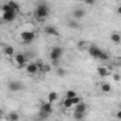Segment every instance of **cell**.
<instances>
[{
    "label": "cell",
    "mask_w": 121,
    "mask_h": 121,
    "mask_svg": "<svg viewBox=\"0 0 121 121\" xmlns=\"http://www.w3.org/2000/svg\"><path fill=\"white\" fill-rule=\"evenodd\" d=\"M117 118H118V120H121V110L117 112Z\"/></svg>",
    "instance_id": "30"
},
{
    "label": "cell",
    "mask_w": 121,
    "mask_h": 121,
    "mask_svg": "<svg viewBox=\"0 0 121 121\" xmlns=\"http://www.w3.org/2000/svg\"><path fill=\"white\" fill-rule=\"evenodd\" d=\"M101 90H103L104 93H110V91H111V86L107 84V83H104V84H101Z\"/></svg>",
    "instance_id": "20"
},
{
    "label": "cell",
    "mask_w": 121,
    "mask_h": 121,
    "mask_svg": "<svg viewBox=\"0 0 121 121\" xmlns=\"http://www.w3.org/2000/svg\"><path fill=\"white\" fill-rule=\"evenodd\" d=\"M40 111L50 114V112L53 111V105H51V103H50V101H47V103H43V104H41V107H40Z\"/></svg>",
    "instance_id": "10"
},
{
    "label": "cell",
    "mask_w": 121,
    "mask_h": 121,
    "mask_svg": "<svg viewBox=\"0 0 121 121\" xmlns=\"http://www.w3.org/2000/svg\"><path fill=\"white\" fill-rule=\"evenodd\" d=\"M20 37H22L23 43H26V44H30V43H33V41H34V39H36V34H34L33 31H23V33L20 34Z\"/></svg>",
    "instance_id": "3"
},
{
    "label": "cell",
    "mask_w": 121,
    "mask_h": 121,
    "mask_svg": "<svg viewBox=\"0 0 121 121\" xmlns=\"http://www.w3.org/2000/svg\"><path fill=\"white\" fill-rule=\"evenodd\" d=\"M50 14V7L47 3H39L37 7H36V12H34V16L37 20H44L47 19Z\"/></svg>",
    "instance_id": "1"
},
{
    "label": "cell",
    "mask_w": 121,
    "mask_h": 121,
    "mask_svg": "<svg viewBox=\"0 0 121 121\" xmlns=\"http://www.w3.org/2000/svg\"><path fill=\"white\" fill-rule=\"evenodd\" d=\"M86 110H87V105L81 101V103H78L77 105H76V111H80V112H86Z\"/></svg>",
    "instance_id": "17"
},
{
    "label": "cell",
    "mask_w": 121,
    "mask_h": 121,
    "mask_svg": "<svg viewBox=\"0 0 121 121\" xmlns=\"http://www.w3.org/2000/svg\"><path fill=\"white\" fill-rule=\"evenodd\" d=\"M111 41H112L114 44H120V43H121V34L117 33V31L111 33Z\"/></svg>",
    "instance_id": "12"
},
{
    "label": "cell",
    "mask_w": 121,
    "mask_h": 121,
    "mask_svg": "<svg viewBox=\"0 0 121 121\" xmlns=\"http://www.w3.org/2000/svg\"><path fill=\"white\" fill-rule=\"evenodd\" d=\"M84 16H86V12H84V9H80V7L74 9V12H73V17H74L76 20H80V19H83Z\"/></svg>",
    "instance_id": "9"
},
{
    "label": "cell",
    "mask_w": 121,
    "mask_h": 121,
    "mask_svg": "<svg viewBox=\"0 0 121 121\" xmlns=\"http://www.w3.org/2000/svg\"><path fill=\"white\" fill-rule=\"evenodd\" d=\"M101 48L100 47H97V46H94V44H91L90 47H88V54L91 56V57H94V58H100V54H101Z\"/></svg>",
    "instance_id": "6"
},
{
    "label": "cell",
    "mask_w": 121,
    "mask_h": 121,
    "mask_svg": "<svg viewBox=\"0 0 121 121\" xmlns=\"http://www.w3.org/2000/svg\"><path fill=\"white\" fill-rule=\"evenodd\" d=\"M117 13H118V14H121V6H118V7H117Z\"/></svg>",
    "instance_id": "32"
},
{
    "label": "cell",
    "mask_w": 121,
    "mask_h": 121,
    "mask_svg": "<svg viewBox=\"0 0 121 121\" xmlns=\"http://www.w3.org/2000/svg\"><path fill=\"white\" fill-rule=\"evenodd\" d=\"M57 76H58V77H64V76H66V70L61 69V67H58V69H57Z\"/></svg>",
    "instance_id": "24"
},
{
    "label": "cell",
    "mask_w": 121,
    "mask_h": 121,
    "mask_svg": "<svg viewBox=\"0 0 121 121\" xmlns=\"http://www.w3.org/2000/svg\"><path fill=\"white\" fill-rule=\"evenodd\" d=\"M63 105H64V108L70 110V108L74 105V103H73V98H69V97H66V98H64V103H63Z\"/></svg>",
    "instance_id": "13"
},
{
    "label": "cell",
    "mask_w": 121,
    "mask_h": 121,
    "mask_svg": "<svg viewBox=\"0 0 121 121\" xmlns=\"http://www.w3.org/2000/svg\"><path fill=\"white\" fill-rule=\"evenodd\" d=\"M16 63H17V66H19L20 69L24 67V66H27V56H26L24 53L16 54Z\"/></svg>",
    "instance_id": "5"
},
{
    "label": "cell",
    "mask_w": 121,
    "mask_h": 121,
    "mask_svg": "<svg viewBox=\"0 0 121 121\" xmlns=\"http://www.w3.org/2000/svg\"><path fill=\"white\" fill-rule=\"evenodd\" d=\"M81 101H83V100H81V97H80V95H76V97L73 98V103H74V105H77V104H78V103H81Z\"/></svg>",
    "instance_id": "27"
},
{
    "label": "cell",
    "mask_w": 121,
    "mask_h": 121,
    "mask_svg": "<svg viewBox=\"0 0 121 121\" xmlns=\"http://www.w3.org/2000/svg\"><path fill=\"white\" fill-rule=\"evenodd\" d=\"M114 80H117V81H118V80H120V76H118V74H114Z\"/></svg>",
    "instance_id": "31"
},
{
    "label": "cell",
    "mask_w": 121,
    "mask_h": 121,
    "mask_svg": "<svg viewBox=\"0 0 121 121\" xmlns=\"http://www.w3.org/2000/svg\"><path fill=\"white\" fill-rule=\"evenodd\" d=\"M97 73H98V76H101V77H107V76H108V70H107L105 67H98V69H97Z\"/></svg>",
    "instance_id": "15"
},
{
    "label": "cell",
    "mask_w": 121,
    "mask_h": 121,
    "mask_svg": "<svg viewBox=\"0 0 121 121\" xmlns=\"http://www.w3.org/2000/svg\"><path fill=\"white\" fill-rule=\"evenodd\" d=\"M63 53H64V50H63L61 47H58V46H54V47L51 48V51H50V60H51V63H53L54 66L58 64L60 58H61V56H63Z\"/></svg>",
    "instance_id": "2"
},
{
    "label": "cell",
    "mask_w": 121,
    "mask_h": 121,
    "mask_svg": "<svg viewBox=\"0 0 121 121\" xmlns=\"http://www.w3.org/2000/svg\"><path fill=\"white\" fill-rule=\"evenodd\" d=\"M77 47H78V48H83V47H84V40H80V41L77 43Z\"/></svg>",
    "instance_id": "28"
},
{
    "label": "cell",
    "mask_w": 121,
    "mask_h": 121,
    "mask_svg": "<svg viewBox=\"0 0 121 121\" xmlns=\"http://www.w3.org/2000/svg\"><path fill=\"white\" fill-rule=\"evenodd\" d=\"M26 71L30 74V76H34L37 71H39V64L37 63H30L26 66Z\"/></svg>",
    "instance_id": "8"
},
{
    "label": "cell",
    "mask_w": 121,
    "mask_h": 121,
    "mask_svg": "<svg viewBox=\"0 0 121 121\" xmlns=\"http://www.w3.org/2000/svg\"><path fill=\"white\" fill-rule=\"evenodd\" d=\"M19 118H20V117H19V114H16V112H12V114L9 115V120H10V121H19Z\"/></svg>",
    "instance_id": "22"
},
{
    "label": "cell",
    "mask_w": 121,
    "mask_h": 121,
    "mask_svg": "<svg viewBox=\"0 0 121 121\" xmlns=\"http://www.w3.org/2000/svg\"><path fill=\"white\" fill-rule=\"evenodd\" d=\"M108 58H110V56H108L105 51H101V54H100V60H103V61H107Z\"/></svg>",
    "instance_id": "23"
},
{
    "label": "cell",
    "mask_w": 121,
    "mask_h": 121,
    "mask_svg": "<svg viewBox=\"0 0 121 121\" xmlns=\"http://www.w3.org/2000/svg\"><path fill=\"white\" fill-rule=\"evenodd\" d=\"M23 88H24V84L20 83V81H10V83H9V90H10L12 93L20 91V90H23Z\"/></svg>",
    "instance_id": "7"
},
{
    "label": "cell",
    "mask_w": 121,
    "mask_h": 121,
    "mask_svg": "<svg viewBox=\"0 0 121 121\" xmlns=\"http://www.w3.org/2000/svg\"><path fill=\"white\" fill-rule=\"evenodd\" d=\"M16 16H17V12H16V10L3 12V22H6V23H12V22L16 20Z\"/></svg>",
    "instance_id": "4"
},
{
    "label": "cell",
    "mask_w": 121,
    "mask_h": 121,
    "mask_svg": "<svg viewBox=\"0 0 121 121\" xmlns=\"http://www.w3.org/2000/svg\"><path fill=\"white\" fill-rule=\"evenodd\" d=\"M67 24H69V27H71V29H80V24L76 22V19L69 20V22H67Z\"/></svg>",
    "instance_id": "19"
},
{
    "label": "cell",
    "mask_w": 121,
    "mask_h": 121,
    "mask_svg": "<svg viewBox=\"0 0 121 121\" xmlns=\"http://www.w3.org/2000/svg\"><path fill=\"white\" fill-rule=\"evenodd\" d=\"M77 95V93L74 91V90H69L67 93H66V97H69V98H74Z\"/></svg>",
    "instance_id": "21"
},
{
    "label": "cell",
    "mask_w": 121,
    "mask_h": 121,
    "mask_svg": "<svg viewBox=\"0 0 121 121\" xmlns=\"http://www.w3.org/2000/svg\"><path fill=\"white\" fill-rule=\"evenodd\" d=\"M48 101L50 103H54V101H57V98H58V94L56 93V91H51V93H48Z\"/></svg>",
    "instance_id": "16"
},
{
    "label": "cell",
    "mask_w": 121,
    "mask_h": 121,
    "mask_svg": "<svg viewBox=\"0 0 121 121\" xmlns=\"http://www.w3.org/2000/svg\"><path fill=\"white\" fill-rule=\"evenodd\" d=\"M4 54L9 56V57L13 56V54H14V48H13L12 46H4Z\"/></svg>",
    "instance_id": "18"
},
{
    "label": "cell",
    "mask_w": 121,
    "mask_h": 121,
    "mask_svg": "<svg viewBox=\"0 0 121 121\" xmlns=\"http://www.w3.org/2000/svg\"><path fill=\"white\" fill-rule=\"evenodd\" d=\"M43 71H44V73H48V71H50V66H46V64H44V67H43Z\"/></svg>",
    "instance_id": "29"
},
{
    "label": "cell",
    "mask_w": 121,
    "mask_h": 121,
    "mask_svg": "<svg viewBox=\"0 0 121 121\" xmlns=\"http://www.w3.org/2000/svg\"><path fill=\"white\" fill-rule=\"evenodd\" d=\"M7 4H9V7H10L12 10H16V12H19V10H20L19 3H17V2H14V0H10V2H9Z\"/></svg>",
    "instance_id": "14"
},
{
    "label": "cell",
    "mask_w": 121,
    "mask_h": 121,
    "mask_svg": "<svg viewBox=\"0 0 121 121\" xmlns=\"http://www.w3.org/2000/svg\"><path fill=\"white\" fill-rule=\"evenodd\" d=\"M44 33H46V34H50V36H58L57 29L53 27V26H46V27H44Z\"/></svg>",
    "instance_id": "11"
},
{
    "label": "cell",
    "mask_w": 121,
    "mask_h": 121,
    "mask_svg": "<svg viewBox=\"0 0 121 121\" xmlns=\"http://www.w3.org/2000/svg\"><path fill=\"white\" fill-rule=\"evenodd\" d=\"M81 2L84 4H87V6H94L95 4V0H81Z\"/></svg>",
    "instance_id": "26"
},
{
    "label": "cell",
    "mask_w": 121,
    "mask_h": 121,
    "mask_svg": "<svg viewBox=\"0 0 121 121\" xmlns=\"http://www.w3.org/2000/svg\"><path fill=\"white\" fill-rule=\"evenodd\" d=\"M74 118H77V120H81V118H84V112L76 111V112H74Z\"/></svg>",
    "instance_id": "25"
}]
</instances>
